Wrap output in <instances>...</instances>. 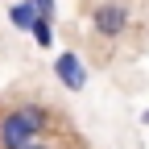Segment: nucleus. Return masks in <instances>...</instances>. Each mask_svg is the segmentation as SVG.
<instances>
[{
  "instance_id": "obj_1",
  "label": "nucleus",
  "mask_w": 149,
  "mask_h": 149,
  "mask_svg": "<svg viewBox=\"0 0 149 149\" xmlns=\"http://www.w3.org/2000/svg\"><path fill=\"white\" fill-rule=\"evenodd\" d=\"M128 25H133V8H128V0H100L95 8H91V29H95V37L116 42V37L128 33Z\"/></svg>"
},
{
  "instance_id": "obj_2",
  "label": "nucleus",
  "mask_w": 149,
  "mask_h": 149,
  "mask_svg": "<svg viewBox=\"0 0 149 149\" xmlns=\"http://www.w3.org/2000/svg\"><path fill=\"white\" fill-rule=\"evenodd\" d=\"M29 141H37L33 128L17 116V108H4L0 112V149H25Z\"/></svg>"
},
{
  "instance_id": "obj_3",
  "label": "nucleus",
  "mask_w": 149,
  "mask_h": 149,
  "mask_svg": "<svg viewBox=\"0 0 149 149\" xmlns=\"http://www.w3.org/2000/svg\"><path fill=\"white\" fill-rule=\"evenodd\" d=\"M54 74H58V83L66 91H83L87 87V66H83V58L74 50H62L58 58H54Z\"/></svg>"
},
{
  "instance_id": "obj_4",
  "label": "nucleus",
  "mask_w": 149,
  "mask_h": 149,
  "mask_svg": "<svg viewBox=\"0 0 149 149\" xmlns=\"http://www.w3.org/2000/svg\"><path fill=\"white\" fill-rule=\"evenodd\" d=\"M17 108V116H21L29 128H33V137H46L50 133V120H54V112L42 104V100H21V104H13Z\"/></svg>"
},
{
  "instance_id": "obj_5",
  "label": "nucleus",
  "mask_w": 149,
  "mask_h": 149,
  "mask_svg": "<svg viewBox=\"0 0 149 149\" xmlns=\"http://www.w3.org/2000/svg\"><path fill=\"white\" fill-rule=\"evenodd\" d=\"M33 17H37V8H33V0H17V4H8V25H13V29H21V33H29V25H33Z\"/></svg>"
},
{
  "instance_id": "obj_6",
  "label": "nucleus",
  "mask_w": 149,
  "mask_h": 149,
  "mask_svg": "<svg viewBox=\"0 0 149 149\" xmlns=\"http://www.w3.org/2000/svg\"><path fill=\"white\" fill-rule=\"evenodd\" d=\"M29 37H33L42 50H54V17H42V13H37L33 25H29Z\"/></svg>"
},
{
  "instance_id": "obj_7",
  "label": "nucleus",
  "mask_w": 149,
  "mask_h": 149,
  "mask_svg": "<svg viewBox=\"0 0 149 149\" xmlns=\"http://www.w3.org/2000/svg\"><path fill=\"white\" fill-rule=\"evenodd\" d=\"M33 8L42 13V17H54V0H33Z\"/></svg>"
},
{
  "instance_id": "obj_8",
  "label": "nucleus",
  "mask_w": 149,
  "mask_h": 149,
  "mask_svg": "<svg viewBox=\"0 0 149 149\" xmlns=\"http://www.w3.org/2000/svg\"><path fill=\"white\" fill-rule=\"evenodd\" d=\"M25 149H54V145H50V141H46V137H37V141H29V145H25Z\"/></svg>"
},
{
  "instance_id": "obj_9",
  "label": "nucleus",
  "mask_w": 149,
  "mask_h": 149,
  "mask_svg": "<svg viewBox=\"0 0 149 149\" xmlns=\"http://www.w3.org/2000/svg\"><path fill=\"white\" fill-rule=\"evenodd\" d=\"M141 124H149V108H145V112H141Z\"/></svg>"
}]
</instances>
